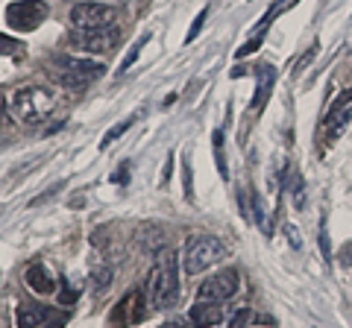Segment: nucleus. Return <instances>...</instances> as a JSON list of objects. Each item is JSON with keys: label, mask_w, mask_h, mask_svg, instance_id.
I'll use <instances>...</instances> for the list:
<instances>
[{"label": "nucleus", "mask_w": 352, "mask_h": 328, "mask_svg": "<svg viewBox=\"0 0 352 328\" xmlns=\"http://www.w3.org/2000/svg\"><path fill=\"white\" fill-rule=\"evenodd\" d=\"M147 305L153 308H170L179 296V270H176V253L170 249H162L159 261L153 264L150 276H147Z\"/></svg>", "instance_id": "f257e3e1"}, {"label": "nucleus", "mask_w": 352, "mask_h": 328, "mask_svg": "<svg viewBox=\"0 0 352 328\" xmlns=\"http://www.w3.org/2000/svg\"><path fill=\"white\" fill-rule=\"evenodd\" d=\"M226 258V244L214 235H191L188 246H185V272L188 276H200V272L212 270L217 261Z\"/></svg>", "instance_id": "f03ea898"}, {"label": "nucleus", "mask_w": 352, "mask_h": 328, "mask_svg": "<svg viewBox=\"0 0 352 328\" xmlns=\"http://www.w3.org/2000/svg\"><path fill=\"white\" fill-rule=\"evenodd\" d=\"M15 115L24 120V124H44L53 108H56V94L50 89H44V85H27V89H21L15 94Z\"/></svg>", "instance_id": "7ed1b4c3"}, {"label": "nucleus", "mask_w": 352, "mask_h": 328, "mask_svg": "<svg viewBox=\"0 0 352 328\" xmlns=\"http://www.w3.org/2000/svg\"><path fill=\"white\" fill-rule=\"evenodd\" d=\"M53 65H56V82L65 89H85L88 82L100 80L106 73V65L80 56H56Z\"/></svg>", "instance_id": "20e7f679"}, {"label": "nucleus", "mask_w": 352, "mask_h": 328, "mask_svg": "<svg viewBox=\"0 0 352 328\" xmlns=\"http://www.w3.org/2000/svg\"><path fill=\"white\" fill-rule=\"evenodd\" d=\"M50 15V6L44 0H15L6 6V21L9 27L18 32H30L38 24H44V18Z\"/></svg>", "instance_id": "39448f33"}, {"label": "nucleus", "mask_w": 352, "mask_h": 328, "mask_svg": "<svg viewBox=\"0 0 352 328\" xmlns=\"http://www.w3.org/2000/svg\"><path fill=\"white\" fill-rule=\"evenodd\" d=\"M71 24L80 30H106L118 24V9L106 3H76L71 9Z\"/></svg>", "instance_id": "423d86ee"}, {"label": "nucleus", "mask_w": 352, "mask_h": 328, "mask_svg": "<svg viewBox=\"0 0 352 328\" xmlns=\"http://www.w3.org/2000/svg\"><path fill=\"white\" fill-rule=\"evenodd\" d=\"M238 288H241L238 270L226 267V270L214 272V276H208L200 284V290H197V299H203V302H223V299H232L235 293H238Z\"/></svg>", "instance_id": "0eeeda50"}, {"label": "nucleus", "mask_w": 352, "mask_h": 328, "mask_svg": "<svg viewBox=\"0 0 352 328\" xmlns=\"http://www.w3.org/2000/svg\"><path fill=\"white\" fill-rule=\"evenodd\" d=\"M68 41L82 53H109L118 45V32L115 30L106 32V30H80V27H74Z\"/></svg>", "instance_id": "6e6552de"}, {"label": "nucleus", "mask_w": 352, "mask_h": 328, "mask_svg": "<svg viewBox=\"0 0 352 328\" xmlns=\"http://www.w3.org/2000/svg\"><path fill=\"white\" fill-rule=\"evenodd\" d=\"M53 311L44 305H21L18 308V328H44L50 323Z\"/></svg>", "instance_id": "1a4fd4ad"}, {"label": "nucleus", "mask_w": 352, "mask_h": 328, "mask_svg": "<svg viewBox=\"0 0 352 328\" xmlns=\"http://www.w3.org/2000/svg\"><path fill=\"white\" fill-rule=\"evenodd\" d=\"M24 281L30 284V290L41 293V296H47V293L56 290V279L50 276L47 267H44V264H32V267H27V276H24Z\"/></svg>", "instance_id": "9d476101"}, {"label": "nucleus", "mask_w": 352, "mask_h": 328, "mask_svg": "<svg viewBox=\"0 0 352 328\" xmlns=\"http://www.w3.org/2000/svg\"><path fill=\"white\" fill-rule=\"evenodd\" d=\"M191 320L200 325V328H208V325H217L220 320H223V308L220 305H212V302H203L197 299V305L191 308Z\"/></svg>", "instance_id": "9b49d317"}, {"label": "nucleus", "mask_w": 352, "mask_h": 328, "mask_svg": "<svg viewBox=\"0 0 352 328\" xmlns=\"http://www.w3.org/2000/svg\"><path fill=\"white\" fill-rule=\"evenodd\" d=\"M273 80H276V71L270 65H261L258 68V85H256V97H252V112H261L264 103L270 97V89H273Z\"/></svg>", "instance_id": "f8f14e48"}, {"label": "nucleus", "mask_w": 352, "mask_h": 328, "mask_svg": "<svg viewBox=\"0 0 352 328\" xmlns=\"http://www.w3.org/2000/svg\"><path fill=\"white\" fill-rule=\"evenodd\" d=\"M288 194H291V202H294V209L296 211H302L305 209V182L300 173H291V179H288Z\"/></svg>", "instance_id": "ddd939ff"}, {"label": "nucleus", "mask_w": 352, "mask_h": 328, "mask_svg": "<svg viewBox=\"0 0 352 328\" xmlns=\"http://www.w3.org/2000/svg\"><path fill=\"white\" fill-rule=\"evenodd\" d=\"M250 217L258 223V229L261 232H270V223H267V214H264V202H261V196L258 194H252V211H250Z\"/></svg>", "instance_id": "4468645a"}, {"label": "nucleus", "mask_w": 352, "mask_h": 328, "mask_svg": "<svg viewBox=\"0 0 352 328\" xmlns=\"http://www.w3.org/2000/svg\"><path fill=\"white\" fill-rule=\"evenodd\" d=\"M132 124H135V117H126V120H120V124H115V126H112V129H109V132L103 135V141H100V147L106 150L109 144H112V141H118L120 135H124V132H126V129H129Z\"/></svg>", "instance_id": "2eb2a0df"}, {"label": "nucleus", "mask_w": 352, "mask_h": 328, "mask_svg": "<svg viewBox=\"0 0 352 328\" xmlns=\"http://www.w3.org/2000/svg\"><path fill=\"white\" fill-rule=\"evenodd\" d=\"M220 138H223V129H214V135H212V141H214V161H217V173L223 179H229V167H226V159H223V152H220Z\"/></svg>", "instance_id": "dca6fc26"}, {"label": "nucleus", "mask_w": 352, "mask_h": 328, "mask_svg": "<svg viewBox=\"0 0 352 328\" xmlns=\"http://www.w3.org/2000/svg\"><path fill=\"white\" fill-rule=\"evenodd\" d=\"M147 41H150V36H141V38L135 41V47L129 50V56L124 59V65H120V73H126V71L132 68V65H135V59L141 56V50H144V45H147Z\"/></svg>", "instance_id": "f3484780"}, {"label": "nucleus", "mask_w": 352, "mask_h": 328, "mask_svg": "<svg viewBox=\"0 0 352 328\" xmlns=\"http://www.w3.org/2000/svg\"><path fill=\"white\" fill-rule=\"evenodd\" d=\"M182 188H185V196H194V179H191V161L188 156H182Z\"/></svg>", "instance_id": "a211bd4d"}, {"label": "nucleus", "mask_w": 352, "mask_h": 328, "mask_svg": "<svg viewBox=\"0 0 352 328\" xmlns=\"http://www.w3.org/2000/svg\"><path fill=\"white\" fill-rule=\"evenodd\" d=\"M250 316H252V311H250V308L235 311V316L229 320V328H247V325H250Z\"/></svg>", "instance_id": "6ab92c4d"}, {"label": "nucleus", "mask_w": 352, "mask_h": 328, "mask_svg": "<svg viewBox=\"0 0 352 328\" xmlns=\"http://www.w3.org/2000/svg\"><path fill=\"white\" fill-rule=\"evenodd\" d=\"M258 45H261V36L250 38L244 47H238V53H235V56H238V59H244V56H250V53H256V50H258Z\"/></svg>", "instance_id": "aec40b11"}, {"label": "nucleus", "mask_w": 352, "mask_h": 328, "mask_svg": "<svg viewBox=\"0 0 352 328\" xmlns=\"http://www.w3.org/2000/svg\"><path fill=\"white\" fill-rule=\"evenodd\" d=\"M21 45L15 38H9V36H0V56H9V53H15Z\"/></svg>", "instance_id": "412c9836"}, {"label": "nucleus", "mask_w": 352, "mask_h": 328, "mask_svg": "<svg viewBox=\"0 0 352 328\" xmlns=\"http://www.w3.org/2000/svg\"><path fill=\"white\" fill-rule=\"evenodd\" d=\"M206 15H208V9H203V12L197 15L194 27H191V32H188V38H185V41H194V38H197V32H200V30H203V24H206Z\"/></svg>", "instance_id": "4be33fe9"}, {"label": "nucleus", "mask_w": 352, "mask_h": 328, "mask_svg": "<svg viewBox=\"0 0 352 328\" xmlns=\"http://www.w3.org/2000/svg\"><path fill=\"white\" fill-rule=\"evenodd\" d=\"M59 188H62V185H50V188H47V191H44L41 196H36V200H32L30 205H32V209H36V205H41V202H47V200H50V196H53V194H59Z\"/></svg>", "instance_id": "5701e85b"}, {"label": "nucleus", "mask_w": 352, "mask_h": 328, "mask_svg": "<svg viewBox=\"0 0 352 328\" xmlns=\"http://www.w3.org/2000/svg\"><path fill=\"white\" fill-rule=\"evenodd\" d=\"M338 258H340V264H344V267H352V240L340 246V255Z\"/></svg>", "instance_id": "b1692460"}, {"label": "nucleus", "mask_w": 352, "mask_h": 328, "mask_svg": "<svg viewBox=\"0 0 352 328\" xmlns=\"http://www.w3.org/2000/svg\"><path fill=\"white\" fill-rule=\"evenodd\" d=\"M320 246H323V258H332V246H329V235H326V226L320 229Z\"/></svg>", "instance_id": "393cba45"}, {"label": "nucleus", "mask_w": 352, "mask_h": 328, "mask_svg": "<svg viewBox=\"0 0 352 328\" xmlns=\"http://www.w3.org/2000/svg\"><path fill=\"white\" fill-rule=\"evenodd\" d=\"M170 170H173V156H168V161H164V170H162V188L170 182Z\"/></svg>", "instance_id": "a878e982"}, {"label": "nucleus", "mask_w": 352, "mask_h": 328, "mask_svg": "<svg viewBox=\"0 0 352 328\" xmlns=\"http://www.w3.org/2000/svg\"><path fill=\"white\" fill-rule=\"evenodd\" d=\"M164 328H185V320H170V323H164Z\"/></svg>", "instance_id": "bb28decb"}, {"label": "nucleus", "mask_w": 352, "mask_h": 328, "mask_svg": "<svg viewBox=\"0 0 352 328\" xmlns=\"http://www.w3.org/2000/svg\"><path fill=\"white\" fill-rule=\"evenodd\" d=\"M3 108H6V97L0 94V115H3Z\"/></svg>", "instance_id": "cd10ccee"}]
</instances>
